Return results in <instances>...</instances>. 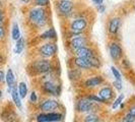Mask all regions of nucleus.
Wrapping results in <instances>:
<instances>
[{
	"label": "nucleus",
	"instance_id": "bb28decb",
	"mask_svg": "<svg viewBox=\"0 0 135 122\" xmlns=\"http://www.w3.org/2000/svg\"><path fill=\"white\" fill-rule=\"evenodd\" d=\"M5 20H6L5 11H4V9H0V25H4Z\"/></svg>",
	"mask_w": 135,
	"mask_h": 122
},
{
	"label": "nucleus",
	"instance_id": "79ce46f5",
	"mask_svg": "<svg viewBox=\"0 0 135 122\" xmlns=\"http://www.w3.org/2000/svg\"><path fill=\"white\" fill-rule=\"evenodd\" d=\"M2 94H3V93H2V90H1V88H0V99H1V98H2Z\"/></svg>",
	"mask_w": 135,
	"mask_h": 122
},
{
	"label": "nucleus",
	"instance_id": "f8f14e48",
	"mask_svg": "<svg viewBox=\"0 0 135 122\" xmlns=\"http://www.w3.org/2000/svg\"><path fill=\"white\" fill-rule=\"evenodd\" d=\"M121 27V18L119 16H115L112 17L109 20L108 24V32L111 35H116L118 34L119 29Z\"/></svg>",
	"mask_w": 135,
	"mask_h": 122
},
{
	"label": "nucleus",
	"instance_id": "5701e85b",
	"mask_svg": "<svg viewBox=\"0 0 135 122\" xmlns=\"http://www.w3.org/2000/svg\"><path fill=\"white\" fill-rule=\"evenodd\" d=\"M36 6L40 7H47L50 4V0H33Z\"/></svg>",
	"mask_w": 135,
	"mask_h": 122
},
{
	"label": "nucleus",
	"instance_id": "ea45409f",
	"mask_svg": "<svg viewBox=\"0 0 135 122\" xmlns=\"http://www.w3.org/2000/svg\"><path fill=\"white\" fill-rule=\"evenodd\" d=\"M123 64H124V66H130V64H129L128 60H123Z\"/></svg>",
	"mask_w": 135,
	"mask_h": 122
},
{
	"label": "nucleus",
	"instance_id": "6e6552de",
	"mask_svg": "<svg viewBox=\"0 0 135 122\" xmlns=\"http://www.w3.org/2000/svg\"><path fill=\"white\" fill-rule=\"evenodd\" d=\"M88 38L83 37L81 35V36H77V37H74V38H71V40L68 42V45H69V47L71 48L72 50H75V49H78V48L88 46Z\"/></svg>",
	"mask_w": 135,
	"mask_h": 122
},
{
	"label": "nucleus",
	"instance_id": "72a5a7b5",
	"mask_svg": "<svg viewBox=\"0 0 135 122\" xmlns=\"http://www.w3.org/2000/svg\"><path fill=\"white\" fill-rule=\"evenodd\" d=\"M114 86H115V87L118 88V90H122V82H121V81H116L115 82H114Z\"/></svg>",
	"mask_w": 135,
	"mask_h": 122
},
{
	"label": "nucleus",
	"instance_id": "ddd939ff",
	"mask_svg": "<svg viewBox=\"0 0 135 122\" xmlns=\"http://www.w3.org/2000/svg\"><path fill=\"white\" fill-rule=\"evenodd\" d=\"M59 107V103L56 100H46L40 105V109L43 112H53Z\"/></svg>",
	"mask_w": 135,
	"mask_h": 122
},
{
	"label": "nucleus",
	"instance_id": "c03bdc74",
	"mask_svg": "<svg viewBox=\"0 0 135 122\" xmlns=\"http://www.w3.org/2000/svg\"><path fill=\"white\" fill-rule=\"evenodd\" d=\"M134 7H135V3H134Z\"/></svg>",
	"mask_w": 135,
	"mask_h": 122
},
{
	"label": "nucleus",
	"instance_id": "a878e982",
	"mask_svg": "<svg viewBox=\"0 0 135 122\" xmlns=\"http://www.w3.org/2000/svg\"><path fill=\"white\" fill-rule=\"evenodd\" d=\"M6 27L4 25H0V42H2V41L5 40V38H6Z\"/></svg>",
	"mask_w": 135,
	"mask_h": 122
},
{
	"label": "nucleus",
	"instance_id": "f257e3e1",
	"mask_svg": "<svg viewBox=\"0 0 135 122\" xmlns=\"http://www.w3.org/2000/svg\"><path fill=\"white\" fill-rule=\"evenodd\" d=\"M28 20L37 27H43L47 22V11L45 7L36 6L32 8L27 14Z\"/></svg>",
	"mask_w": 135,
	"mask_h": 122
},
{
	"label": "nucleus",
	"instance_id": "b1692460",
	"mask_svg": "<svg viewBox=\"0 0 135 122\" xmlns=\"http://www.w3.org/2000/svg\"><path fill=\"white\" fill-rule=\"evenodd\" d=\"M89 62H90V65H91V67L99 68L100 66H101V62H100V60H99V59L95 57V55L89 58Z\"/></svg>",
	"mask_w": 135,
	"mask_h": 122
},
{
	"label": "nucleus",
	"instance_id": "6ab92c4d",
	"mask_svg": "<svg viewBox=\"0 0 135 122\" xmlns=\"http://www.w3.org/2000/svg\"><path fill=\"white\" fill-rule=\"evenodd\" d=\"M56 37H57V34H56V31H55L54 27L48 29L46 32H44L40 36V38L42 40H53Z\"/></svg>",
	"mask_w": 135,
	"mask_h": 122
},
{
	"label": "nucleus",
	"instance_id": "412c9836",
	"mask_svg": "<svg viewBox=\"0 0 135 122\" xmlns=\"http://www.w3.org/2000/svg\"><path fill=\"white\" fill-rule=\"evenodd\" d=\"M25 45H26L25 39L20 37V39L16 41V44H15V47H14V52L16 54H20L25 49Z\"/></svg>",
	"mask_w": 135,
	"mask_h": 122
},
{
	"label": "nucleus",
	"instance_id": "2eb2a0df",
	"mask_svg": "<svg viewBox=\"0 0 135 122\" xmlns=\"http://www.w3.org/2000/svg\"><path fill=\"white\" fill-rule=\"evenodd\" d=\"M74 63L77 67L81 68V69H90L91 65L89 59L88 58H82V57H75L74 58Z\"/></svg>",
	"mask_w": 135,
	"mask_h": 122
},
{
	"label": "nucleus",
	"instance_id": "4468645a",
	"mask_svg": "<svg viewBox=\"0 0 135 122\" xmlns=\"http://www.w3.org/2000/svg\"><path fill=\"white\" fill-rule=\"evenodd\" d=\"M113 96H114V92H113V90L111 88H103L99 92V97L101 98L102 100L104 102H107V101H110L112 98H113Z\"/></svg>",
	"mask_w": 135,
	"mask_h": 122
},
{
	"label": "nucleus",
	"instance_id": "f3484780",
	"mask_svg": "<svg viewBox=\"0 0 135 122\" xmlns=\"http://www.w3.org/2000/svg\"><path fill=\"white\" fill-rule=\"evenodd\" d=\"M103 81H104V78L102 76H93L84 81V86L86 88H95L103 83Z\"/></svg>",
	"mask_w": 135,
	"mask_h": 122
},
{
	"label": "nucleus",
	"instance_id": "37998d69",
	"mask_svg": "<svg viewBox=\"0 0 135 122\" xmlns=\"http://www.w3.org/2000/svg\"><path fill=\"white\" fill-rule=\"evenodd\" d=\"M8 122H17V121H14V120H11V121H8Z\"/></svg>",
	"mask_w": 135,
	"mask_h": 122
},
{
	"label": "nucleus",
	"instance_id": "1a4fd4ad",
	"mask_svg": "<svg viewBox=\"0 0 135 122\" xmlns=\"http://www.w3.org/2000/svg\"><path fill=\"white\" fill-rule=\"evenodd\" d=\"M109 52H110V56L112 59L114 60H119L123 55V49H122L121 45L117 42H112L109 45Z\"/></svg>",
	"mask_w": 135,
	"mask_h": 122
},
{
	"label": "nucleus",
	"instance_id": "58836bf2",
	"mask_svg": "<svg viewBox=\"0 0 135 122\" xmlns=\"http://www.w3.org/2000/svg\"><path fill=\"white\" fill-rule=\"evenodd\" d=\"M20 1H21L23 4H28V3H31L33 0H20Z\"/></svg>",
	"mask_w": 135,
	"mask_h": 122
},
{
	"label": "nucleus",
	"instance_id": "a19ab883",
	"mask_svg": "<svg viewBox=\"0 0 135 122\" xmlns=\"http://www.w3.org/2000/svg\"><path fill=\"white\" fill-rule=\"evenodd\" d=\"M4 2H3V0H0V9H3V6H4V4H3Z\"/></svg>",
	"mask_w": 135,
	"mask_h": 122
},
{
	"label": "nucleus",
	"instance_id": "c9c22d12",
	"mask_svg": "<svg viewBox=\"0 0 135 122\" xmlns=\"http://www.w3.org/2000/svg\"><path fill=\"white\" fill-rule=\"evenodd\" d=\"M129 114H131L132 116H134L135 117V105L130 108V110H129Z\"/></svg>",
	"mask_w": 135,
	"mask_h": 122
},
{
	"label": "nucleus",
	"instance_id": "20e7f679",
	"mask_svg": "<svg viewBox=\"0 0 135 122\" xmlns=\"http://www.w3.org/2000/svg\"><path fill=\"white\" fill-rule=\"evenodd\" d=\"M57 50L58 48L55 43H45L39 48L40 55L44 58H49V57L54 56L57 53Z\"/></svg>",
	"mask_w": 135,
	"mask_h": 122
},
{
	"label": "nucleus",
	"instance_id": "4c0bfd02",
	"mask_svg": "<svg viewBox=\"0 0 135 122\" xmlns=\"http://www.w3.org/2000/svg\"><path fill=\"white\" fill-rule=\"evenodd\" d=\"M93 2L97 4V5H99V4H103V2H104V0H93Z\"/></svg>",
	"mask_w": 135,
	"mask_h": 122
},
{
	"label": "nucleus",
	"instance_id": "423d86ee",
	"mask_svg": "<svg viewBox=\"0 0 135 122\" xmlns=\"http://www.w3.org/2000/svg\"><path fill=\"white\" fill-rule=\"evenodd\" d=\"M62 119V115L60 113L56 112H48V113H43L37 117L38 122H59Z\"/></svg>",
	"mask_w": 135,
	"mask_h": 122
},
{
	"label": "nucleus",
	"instance_id": "9d476101",
	"mask_svg": "<svg viewBox=\"0 0 135 122\" xmlns=\"http://www.w3.org/2000/svg\"><path fill=\"white\" fill-rule=\"evenodd\" d=\"M94 108V102L90 101L88 98H84V99H81L77 102L76 104V109L77 111L79 112H89L91 111V109Z\"/></svg>",
	"mask_w": 135,
	"mask_h": 122
},
{
	"label": "nucleus",
	"instance_id": "f704fd0d",
	"mask_svg": "<svg viewBox=\"0 0 135 122\" xmlns=\"http://www.w3.org/2000/svg\"><path fill=\"white\" fill-rule=\"evenodd\" d=\"M4 79H5V74H4L3 70H1V69H0V83H1V82H3Z\"/></svg>",
	"mask_w": 135,
	"mask_h": 122
},
{
	"label": "nucleus",
	"instance_id": "f03ea898",
	"mask_svg": "<svg viewBox=\"0 0 135 122\" xmlns=\"http://www.w3.org/2000/svg\"><path fill=\"white\" fill-rule=\"evenodd\" d=\"M32 68L33 70H35L36 73H48L52 69V64L47 59H42L35 61L32 64Z\"/></svg>",
	"mask_w": 135,
	"mask_h": 122
},
{
	"label": "nucleus",
	"instance_id": "4be33fe9",
	"mask_svg": "<svg viewBox=\"0 0 135 122\" xmlns=\"http://www.w3.org/2000/svg\"><path fill=\"white\" fill-rule=\"evenodd\" d=\"M17 92H18V94H20L21 99L26 98L27 95V83H26V82H20V83H18V86H17Z\"/></svg>",
	"mask_w": 135,
	"mask_h": 122
},
{
	"label": "nucleus",
	"instance_id": "dca6fc26",
	"mask_svg": "<svg viewBox=\"0 0 135 122\" xmlns=\"http://www.w3.org/2000/svg\"><path fill=\"white\" fill-rule=\"evenodd\" d=\"M9 93L11 94V98H12V101H13L14 105L18 109H21V98H20V94L17 92V88L15 87V85L9 90Z\"/></svg>",
	"mask_w": 135,
	"mask_h": 122
},
{
	"label": "nucleus",
	"instance_id": "39448f33",
	"mask_svg": "<svg viewBox=\"0 0 135 122\" xmlns=\"http://www.w3.org/2000/svg\"><path fill=\"white\" fill-rule=\"evenodd\" d=\"M73 2L70 0H59L57 2V10L62 15H69L73 10Z\"/></svg>",
	"mask_w": 135,
	"mask_h": 122
},
{
	"label": "nucleus",
	"instance_id": "393cba45",
	"mask_svg": "<svg viewBox=\"0 0 135 122\" xmlns=\"http://www.w3.org/2000/svg\"><path fill=\"white\" fill-rule=\"evenodd\" d=\"M84 122H100V119L95 114H89L84 118Z\"/></svg>",
	"mask_w": 135,
	"mask_h": 122
},
{
	"label": "nucleus",
	"instance_id": "cd10ccee",
	"mask_svg": "<svg viewBox=\"0 0 135 122\" xmlns=\"http://www.w3.org/2000/svg\"><path fill=\"white\" fill-rule=\"evenodd\" d=\"M122 122H135V117L131 114H127L126 116H124V118L122 119Z\"/></svg>",
	"mask_w": 135,
	"mask_h": 122
},
{
	"label": "nucleus",
	"instance_id": "e433bc0d",
	"mask_svg": "<svg viewBox=\"0 0 135 122\" xmlns=\"http://www.w3.org/2000/svg\"><path fill=\"white\" fill-rule=\"evenodd\" d=\"M4 62H5V57H4V55L2 54V53H0V65L3 64Z\"/></svg>",
	"mask_w": 135,
	"mask_h": 122
},
{
	"label": "nucleus",
	"instance_id": "7ed1b4c3",
	"mask_svg": "<svg viewBox=\"0 0 135 122\" xmlns=\"http://www.w3.org/2000/svg\"><path fill=\"white\" fill-rule=\"evenodd\" d=\"M88 29V20L83 17H78L72 20L70 24L69 30L72 33H78V34H83V32Z\"/></svg>",
	"mask_w": 135,
	"mask_h": 122
},
{
	"label": "nucleus",
	"instance_id": "473e14b6",
	"mask_svg": "<svg viewBox=\"0 0 135 122\" xmlns=\"http://www.w3.org/2000/svg\"><path fill=\"white\" fill-rule=\"evenodd\" d=\"M97 9H98V11H99L100 13H103V12H105V10H106V6H105L104 4H99V5H97Z\"/></svg>",
	"mask_w": 135,
	"mask_h": 122
},
{
	"label": "nucleus",
	"instance_id": "0eeeda50",
	"mask_svg": "<svg viewBox=\"0 0 135 122\" xmlns=\"http://www.w3.org/2000/svg\"><path fill=\"white\" fill-rule=\"evenodd\" d=\"M42 90L44 93H46L48 95L52 96H59L61 93V86L60 85H55L53 81H46L43 83Z\"/></svg>",
	"mask_w": 135,
	"mask_h": 122
},
{
	"label": "nucleus",
	"instance_id": "2f4dec72",
	"mask_svg": "<svg viewBox=\"0 0 135 122\" xmlns=\"http://www.w3.org/2000/svg\"><path fill=\"white\" fill-rule=\"evenodd\" d=\"M30 100H31V102H32V103H36V102L38 101V96H37V94H36L35 92H33V93L31 94Z\"/></svg>",
	"mask_w": 135,
	"mask_h": 122
},
{
	"label": "nucleus",
	"instance_id": "c85d7f7f",
	"mask_svg": "<svg viewBox=\"0 0 135 122\" xmlns=\"http://www.w3.org/2000/svg\"><path fill=\"white\" fill-rule=\"evenodd\" d=\"M123 99H124V96L123 95L119 96V98H117L115 103L113 104V109H116L117 107H119V105H120V104L122 103V101H123Z\"/></svg>",
	"mask_w": 135,
	"mask_h": 122
},
{
	"label": "nucleus",
	"instance_id": "9b49d317",
	"mask_svg": "<svg viewBox=\"0 0 135 122\" xmlns=\"http://www.w3.org/2000/svg\"><path fill=\"white\" fill-rule=\"evenodd\" d=\"M73 53H74L75 57H82V58H88V59L95 55V51L88 46L75 49V50H73Z\"/></svg>",
	"mask_w": 135,
	"mask_h": 122
},
{
	"label": "nucleus",
	"instance_id": "aec40b11",
	"mask_svg": "<svg viewBox=\"0 0 135 122\" xmlns=\"http://www.w3.org/2000/svg\"><path fill=\"white\" fill-rule=\"evenodd\" d=\"M20 37V27L17 25V22H13L12 24V27H11V38L12 40L17 41Z\"/></svg>",
	"mask_w": 135,
	"mask_h": 122
},
{
	"label": "nucleus",
	"instance_id": "a211bd4d",
	"mask_svg": "<svg viewBox=\"0 0 135 122\" xmlns=\"http://www.w3.org/2000/svg\"><path fill=\"white\" fill-rule=\"evenodd\" d=\"M5 81L8 86V90H10L15 85V76H14L12 69H10V68L7 70L6 74H5Z\"/></svg>",
	"mask_w": 135,
	"mask_h": 122
},
{
	"label": "nucleus",
	"instance_id": "7c9ffc66",
	"mask_svg": "<svg viewBox=\"0 0 135 122\" xmlns=\"http://www.w3.org/2000/svg\"><path fill=\"white\" fill-rule=\"evenodd\" d=\"M86 98H88L90 101H93V102H99V103H103V100H102L100 97H98V96H88V97H86Z\"/></svg>",
	"mask_w": 135,
	"mask_h": 122
},
{
	"label": "nucleus",
	"instance_id": "c756f323",
	"mask_svg": "<svg viewBox=\"0 0 135 122\" xmlns=\"http://www.w3.org/2000/svg\"><path fill=\"white\" fill-rule=\"evenodd\" d=\"M111 69H112V72H113L114 76L116 77V79H117V81H121V74H120V72L118 71V69L115 68L114 66L111 68Z\"/></svg>",
	"mask_w": 135,
	"mask_h": 122
}]
</instances>
